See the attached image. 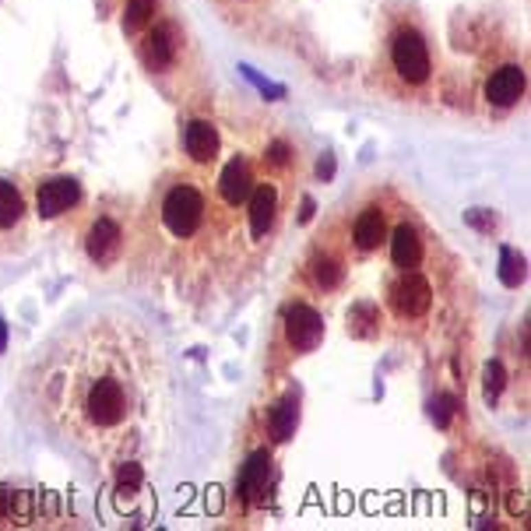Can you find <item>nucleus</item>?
Here are the masks:
<instances>
[{
  "label": "nucleus",
  "instance_id": "3",
  "mask_svg": "<svg viewBox=\"0 0 531 531\" xmlns=\"http://www.w3.org/2000/svg\"><path fill=\"white\" fill-rule=\"evenodd\" d=\"M328 324L352 345L405 352L419 370H447L471 348L464 260L405 187L363 183L310 232L268 338V373L278 380L300 363Z\"/></svg>",
  "mask_w": 531,
  "mask_h": 531
},
{
  "label": "nucleus",
  "instance_id": "4",
  "mask_svg": "<svg viewBox=\"0 0 531 531\" xmlns=\"http://www.w3.org/2000/svg\"><path fill=\"white\" fill-rule=\"evenodd\" d=\"M306 180L300 141L268 109L212 95L137 215L127 275L190 313H215L260 282Z\"/></svg>",
  "mask_w": 531,
  "mask_h": 531
},
{
  "label": "nucleus",
  "instance_id": "2",
  "mask_svg": "<svg viewBox=\"0 0 531 531\" xmlns=\"http://www.w3.org/2000/svg\"><path fill=\"white\" fill-rule=\"evenodd\" d=\"M313 81L419 113L496 120L524 102V0H208Z\"/></svg>",
  "mask_w": 531,
  "mask_h": 531
},
{
  "label": "nucleus",
  "instance_id": "1",
  "mask_svg": "<svg viewBox=\"0 0 531 531\" xmlns=\"http://www.w3.org/2000/svg\"><path fill=\"white\" fill-rule=\"evenodd\" d=\"M215 95L176 0H0V257L67 240L102 275L131 260L183 120Z\"/></svg>",
  "mask_w": 531,
  "mask_h": 531
},
{
  "label": "nucleus",
  "instance_id": "5",
  "mask_svg": "<svg viewBox=\"0 0 531 531\" xmlns=\"http://www.w3.org/2000/svg\"><path fill=\"white\" fill-rule=\"evenodd\" d=\"M18 398L36 429L120 489L159 475L172 454V370L127 310H95L53 335L25 366Z\"/></svg>",
  "mask_w": 531,
  "mask_h": 531
}]
</instances>
